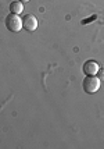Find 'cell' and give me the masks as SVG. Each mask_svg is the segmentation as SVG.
Masks as SVG:
<instances>
[{"label": "cell", "instance_id": "obj_1", "mask_svg": "<svg viewBox=\"0 0 104 149\" xmlns=\"http://www.w3.org/2000/svg\"><path fill=\"white\" fill-rule=\"evenodd\" d=\"M6 28L10 31V32H20L22 29V19L20 18L18 14H8L6 17Z\"/></svg>", "mask_w": 104, "mask_h": 149}, {"label": "cell", "instance_id": "obj_2", "mask_svg": "<svg viewBox=\"0 0 104 149\" xmlns=\"http://www.w3.org/2000/svg\"><path fill=\"white\" fill-rule=\"evenodd\" d=\"M100 85H101V81H100L98 77H96V75H87L83 79L82 86H83L85 92H87V93H96L100 89Z\"/></svg>", "mask_w": 104, "mask_h": 149}, {"label": "cell", "instance_id": "obj_3", "mask_svg": "<svg viewBox=\"0 0 104 149\" xmlns=\"http://www.w3.org/2000/svg\"><path fill=\"white\" fill-rule=\"evenodd\" d=\"M22 28L28 32H33L38 28V19L33 14H26L22 18Z\"/></svg>", "mask_w": 104, "mask_h": 149}, {"label": "cell", "instance_id": "obj_4", "mask_svg": "<svg viewBox=\"0 0 104 149\" xmlns=\"http://www.w3.org/2000/svg\"><path fill=\"white\" fill-rule=\"evenodd\" d=\"M100 68V65L94 61V60H89L83 64V72L85 75H96Z\"/></svg>", "mask_w": 104, "mask_h": 149}, {"label": "cell", "instance_id": "obj_5", "mask_svg": "<svg viewBox=\"0 0 104 149\" xmlns=\"http://www.w3.org/2000/svg\"><path fill=\"white\" fill-rule=\"evenodd\" d=\"M22 11H24V4L21 3L20 0L10 3V13L11 14H18V15H20Z\"/></svg>", "mask_w": 104, "mask_h": 149}, {"label": "cell", "instance_id": "obj_6", "mask_svg": "<svg viewBox=\"0 0 104 149\" xmlns=\"http://www.w3.org/2000/svg\"><path fill=\"white\" fill-rule=\"evenodd\" d=\"M97 77L100 78V81H104V67H100V68H98Z\"/></svg>", "mask_w": 104, "mask_h": 149}, {"label": "cell", "instance_id": "obj_7", "mask_svg": "<svg viewBox=\"0 0 104 149\" xmlns=\"http://www.w3.org/2000/svg\"><path fill=\"white\" fill-rule=\"evenodd\" d=\"M21 3H26V1H29V0H20Z\"/></svg>", "mask_w": 104, "mask_h": 149}]
</instances>
